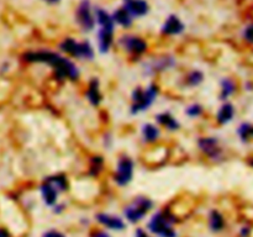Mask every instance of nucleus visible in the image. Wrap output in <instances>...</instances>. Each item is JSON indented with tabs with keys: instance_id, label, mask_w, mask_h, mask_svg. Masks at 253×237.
I'll return each instance as SVG.
<instances>
[{
	"instance_id": "14",
	"label": "nucleus",
	"mask_w": 253,
	"mask_h": 237,
	"mask_svg": "<svg viewBox=\"0 0 253 237\" xmlns=\"http://www.w3.org/2000/svg\"><path fill=\"white\" fill-rule=\"evenodd\" d=\"M108 170V160L104 153L94 152L86 157L85 163V178L90 180H99L105 175Z\"/></svg>"
},
{
	"instance_id": "11",
	"label": "nucleus",
	"mask_w": 253,
	"mask_h": 237,
	"mask_svg": "<svg viewBox=\"0 0 253 237\" xmlns=\"http://www.w3.org/2000/svg\"><path fill=\"white\" fill-rule=\"evenodd\" d=\"M83 98L90 108H101L105 100V94H104L101 79L98 76H90L86 79L83 88Z\"/></svg>"
},
{
	"instance_id": "33",
	"label": "nucleus",
	"mask_w": 253,
	"mask_h": 237,
	"mask_svg": "<svg viewBox=\"0 0 253 237\" xmlns=\"http://www.w3.org/2000/svg\"><path fill=\"white\" fill-rule=\"evenodd\" d=\"M41 237H67V236H66V234H63V232L59 231V230L49 229V230H47V231H44L43 234H42Z\"/></svg>"
},
{
	"instance_id": "28",
	"label": "nucleus",
	"mask_w": 253,
	"mask_h": 237,
	"mask_svg": "<svg viewBox=\"0 0 253 237\" xmlns=\"http://www.w3.org/2000/svg\"><path fill=\"white\" fill-rule=\"evenodd\" d=\"M252 127L253 123L250 121H241L235 128V135L242 145H249L252 142Z\"/></svg>"
},
{
	"instance_id": "26",
	"label": "nucleus",
	"mask_w": 253,
	"mask_h": 237,
	"mask_svg": "<svg viewBox=\"0 0 253 237\" xmlns=\"http://www.w3.org/2000/svg\"><path fill=\"white\" fill-rule=\"evenodd\" d=\"M205 114H207V108H205L204 104L198 100L189 101L183 108V115L190 121L202 120Z\"/></svg>"
},
{
	"instance_id": "17",
	"label": "nucleus",
	"mask_w": 253,
	"mask_h": 237,
	"mask_svg": "<svg viewBox=\"0 0 253 237\" xmlns=\"http://www.w3.org/2000/svg\"><path fill=\"white\" fill-rule=\"evenodd\" d=\"M236 116L237 109L234 101H221L216 110L214 111L212 120H214L215 125L219 126V127H226L234 122Z\"/></svg>"
},
{
	"instance_id": "29",
	"label": "nucleus",
	"mask_w": 253,
	"mask_h": 237,
	"mask_svg": "<svg viewBox=\"0 0 253 237\" xmlns=\"http://www.w3.org/2000/svg\"><path fill=\"white\" fill-rule=\"evenodd\" d=\"M99 143H100V147L103 148L104 151H106V152L113 151L116 145L115 133L111 130H109V128L104 130L103 132L100 133V136H99Z\"/></svg>"
},
{
	"instance_id": "4",
	"label": "nucleus",
	"mask_w": 253,
	"mask_h": 237,
	"mask_svg": "<svg viewBox=\"0 0 253 237\" xmlns=\"http://www.w3.org/2000/svg\"><path fill=\"white\" fill-rule=\"evenodd\" d=\"M140 71L148 80H156L157 78L173 73L179 67V58L173 52H162L155 56L146 57L140 62Z\"/></svg>"
},
{
	"instance_id": "22",
	"label": "nucleus",
	"mask_w": 253,
	"mask_h": 237,
	"mask_svg": "<svg viewBox=\"0 0 253 237\" xmlns=\"http://www.w3.org/2000/svg\"><path fill=\"white\" fill-rule=\"evenodd\" d=\"M37 192H39L40 198H41V201L43 202L44 206L49 207L51 209L52 206L57 204L59 200L62 199V194L47 180H44L42 178V180L40 182L39 187H37Z\"/></svg>"
},
{
	"instance_id": "31",
	"label": "nucleus",
	"mask_w": 253,
	"mask_h": 237,
	"mask_svg": "<svg viewBox=\"0 0 253 237\" xmlns=\"http://www.w3.org/2000/svg\"><path fill=\"white\" fill-rule=\"evenodd\" d=\"M89 237H114L113 234L103 227H94L89 231Z\"/></svg>"
},
{
	"instance_id": "7",
	"label": "nucleus",
	"mask_w": 253,
	"mask_h": 237,
	"mask_svg": "<svg viewBox=\"0 0 253 237\" xmlns=\"http://www.w3.org/2000/svg\"><path fill=\"white\" fill-rule=\"evenodd\" d=\"M195 148L198 153L212 165H221L227 160V147L219 135H199L195 138Z\"/></svg>"
},
{
	"instance_id": "2",
	"label": "nucleus",
	"mask_w": 253,
	"mask_h": 237,
	"mask_svg": "<svg viewBox=\"0 0 253 237\" xmlns=\"http://www.w3.org/2000/svg\"><path fill=\"white\" fill-rule=\"evenodd\" d=\"M162 85L158 80H148L146 84H137L128 94L127 113L131 118H137L148 113L160 100Z\"/></svg>"
},
{
	"instance_id": "24",
	"label": "nucleus",
	"mask_w": 253,
	"mask_h": 237,
	"mask_svg": "<svg viewBox=\"0 0 253 237\" xmlns=\"http://www.w3.org/2000/svg\"><path fill=\"white\" fill-rule=\"evenodd\" d=\"M43 179L47 180L48 183H51V184L61 193L62 197L68 194V193L72 192V189H73V183H72L71 177H69L66 172H62V170L49 173V174L44 175Z\"/></svg>"
},
{
	"instance_id": "9",
	"label": "nucleus",
	"mask_w": 253,
	"mask_h": 237,
	"mask_svg": "<svg viewBox=\"0 0 253 237\" xmlns=\"http://www.w3.org/2000/svg\"><path fill=\"white\" fill-rule=\"evenodd\" d=\"M156 210V201L147 194H136L125 202L121 210V215L130 225H138L145 221Z\"/></svg>"
},
{
	"instance_id": "12",
	"label": "nucleus",
	"mask_w": 253,
	"mask_h": 237,
	"mask_svg": "<svg viewBox=\"0 0 253 237\" xmlns=\"http://www.w3.org/2000/svg\"><path fill=\"white\" fill-rule=\"evenodd\" d=\"M165 131L153 120L143 121L138 127V141L145 148L153 147L162 143Z\"/></svg>"
},
{
	"instance_id": "3",
	"label": "nucleus",
	"mask_w": 253,
	"mask_h": 237,
	"mask_svg": "<svg viewBox=\"0 0 253 237\" xmlns=\"http://www.w3.org/2000/svg\"><path fill=\"white\" fill-rule=\"evenodd\" d=\"M179 215L172 206L158 207L148 216L146 229L155 237H178L177 225L179 224Z\"/></svg>"
},
{
	"instance_id": "19",
	"label": "nucleus",
	"mask_w": 253,
	"mask_h": 237,
	"mask_svg": "<svg viewBox=\"0 0 253 237\" xmlns=\"http://www.w3.org/2000/svg\"><path fill=\"white\" fill-rule=\"evenodd\" d=\"M185 29L187 26H185L184 21L178 15L170 14L166 17L163 24L161 25L160 34L167 39H173V37L182 36L185 32Z\"/></svg>"
},
{
	"instance_id": "21",
	"label": "nucleus",
	"mask_w": 253,
	"mask_h": 237,
	"mask_svg": "<svg viewBox=\"0 0 253 237\" xmlns=\"http://www.w3.org/2000/svg\"><path fill=\"white\" fill-rule=\"evenodd\" d=\"M170 156V150L165 146L163 143H160L153 147L146 148L142 155V159L146 164L148 165H162L163 163L167 162Z\"/></svg>"
},
{
	"instance_id": "40",
	"label": "nucleus",
	"mask_w": 253,
	"mask_h": 237,
	"mask_svg": "<svg viewBox=\"0 0 253 237\" xmlns=\"http://www.w3.org/2000/svg\"><path fill=\"white\" fill-rule=\"evenodd\" d=\"M252 141H253V127H252Z\"/></svg>"
},
{
	"instance_id": "30",
	"label": "nucleus",
	"mask_w": 253,
	"mask_h": 237,
	"mask_svg": "<svg viewBox=\"0 0 253 237\" xmlns=\"http://www.w3.org/2000/svg\"><path fill=\"white\" fill-rule=\"evenodd\" d=\"M241 39L245 43L252 46L253 44V22H251V24H247L246 26L242 29Z\"/></svg>"
},
{
	"instance_id": "20",
	"label": "nucleus",
	"mask_w": 253,
	"mask_h": 237,
	"mask_svg": "<svg viewBox=\"0 0 253 237\" xmlns=\"http://www.w3.org/2000/svg\"><path fill=\"white\" fill-rule=\"evenodd\" d=\"M240 90L237 79L232 76H222L217 83V99L219 101H230Z\"/></svg>"
},
{
	"instance_id": "5",
	"label": "nucleus",
	"mask_w": 253,
	"mask_h": 237,
	"mask_svg": "<svg viewBox=\"0 0 253 237\" xmlns=\"http://www.w3.org/2000/svg\"><path fill=\"white\" fill-rule=\"evenodd\" d=\"M57 49L78 63H91L98 56L95 43L88 39L78 40L73 36L62 37L57 43Z\"/></svg>"
},
{
	"instance_id": "1",
	"label": "nucleus",
	"mask_w": 253,
	"mask_h": 237,
	"mask_svg": "<svg viewBox=\"0 0 253 237\" xmlns=\"http://www.w3.org/2000/svg\"><path fill=\"white\" fill-rule=\"evenodd\" d=\"M21 59L26 64H40L49 68L52 78L57 84H78L83 77V71L78 62L64 56L57 48L43 47L29 49L21 54Z\"/></svg>"
},
{
	"instance_id": "18",
	"label": "nucleus",
	"mask_w": 253,
	"mask_h": 237,
	"mask_svg": "<svg viewBox=\"0 0 253 237\" xmlns=\"http://www.w3.org/2000/svg\"><path fill=\"white\" fill-rule=\"evenodd\" d=\"M116 30L98 29L95 31V47L101 56H106L116 47Z\"/></svg>"
},
{
	"instance_id": "16",
	"label": "nucleus",
	"mask_w": 253,
	"mask_h": 237,
	"mask_svg": "<svg viewBox=\"0 0 253 237\" xmlns=\"http://www.w3.org/2000/svg\"><path fill=\"white\" fill-rule=\"evenodd\" d=\"M153 121L165 131L166 133H169V135H175V133H179L183 128V123L180 121V118L175 115L173 111L168 110H161L157 111L153 116Z\"/></svg>"
},
{
	"instance_id": "37",
	"label": "nucleus",
	"mask_w": 253,
	"mask_h": 237,
	"mask_svg": "<svg viewBox=\"0 0 253 237\" xmlns=\"http://www.w3.org/2000/svg\"><path fill=\"white\" fill-rule=\"evenodd\" d=\"M42 1H44L48 5H58L62 0H42Z\"/></svg>"
},
{
	"instance_id": "6",
	"label": "nucleus",
	"mask_w": 253,
	"mask_h": 237,
	"mask_svg": "<svg viewBox=\"0 0 253 237\" xmlns=\"http://www.w3.org/2000/svg\"><path fill=\"white\" fill-rule=\"evenodd\" d=\"M116 48L131 63H140L150 53L151 43L142 35L125 31L116 37Z\"/></svg>"
},
{
	"instance_id": "8",
	"label": "nucleus",
	"mask_w": 253,
	"mask_h": 237,
	"mask_svg": "<svg viewBox=\"0 0 253 237\" xmlns=\"http://www.w3.org/2000/svg\"><path fill=\"white\" fill-rule=\"evenodd\" d=\"M137 163L128 152H120L114 160L110 172V182L116 189H126L135 180Z\"/></svg>"
},
{
	"instance_id": "36",
	"label": "nucleus",
	"mask_w": 253,
	"mask_h": 237,
	"mask_svg": "<svg viewBox=\"0 0 253 237\" xmlns=\"http://www.w3.org/2000/svg\"><path fill=\"white\" fill-rule=\"evenodd\" d=\"M244 89H245V90H246V91H252V90H253V81H251V80L245 81Z\"/></svg>"
},
{
	"instance_id": "25",
	"label": "nucleus",
	"mask_w": 253,
	"mask_h": 237,
	"mask_svg": "<svg viewBox=\"0 0 253 237\" xmlns=\"http://www.w3.org/2000/svg\"><path fill=\"white\" fill-rule=\"evenodd\" d=\"M121 6L127 10L135 20L145 17L151 9L147 0H123Z\"/></svg>"
},
{
	"instance_id": "38",
	"label": "nucleus",
	"mask_w": 253,
	"mask_h": 237,
	"mask_svg": "<svg viewBox=\"0 0 253 237\" xmlns=\"http://www.w3.org/2000/svg\"><path fill=\"white\" fill-rule=\"evenodd\" d=\"M246 164L249 165L250 168H252V169H253V155L250 156V157L247 158V159H246Z\"/></svg>"
},
{
	"instance_id": "15",
	"label": "nucleus",
	"mask_w": 253,
	"mask_h": 237,
	"mask_svg": "<svg viewBox=\"0 0 253 237\" xmlns=\"http://www.w3.org/2000/svg\"><path fill=\"white\" fill-rule=\"evenodd\" d=\"M205 80H207V74H205L204 69L199 68V67H190L183 72L178 83H179L180 88L184 90L193 91L202 88Z\"/></svg>"
},
{
	"instance_id": "32",
	"label": "nucleus",
	"mask_w": 253,
	"mask_h": 237,
	"mask_svg": "<svg viewBox=\"0 0 253 237\" xmlns=\"http://www.w3.org/2000/svg\"><path fill=\"white\" fill-rule=\"evenodd\" d=\"M67 209H68V202H67L66 200H62V199L59 200L54 206L51 207L52 212H53L54 215H57V216H58V215L64 214V212L67 211Z\"/></svg>"
},
{
	"instance_id": "10",
	"label": "nucleus",
	"mask_w": 253,
	"mask_h": 237,
	"mask_svg": "<svg viewBox=\"0 0 253 237\" xmlns=\"http://www.w3.org/2000/svg\"><path fill=\"white\" fill-rule=\"evenodd\" d=\"M74 21L83 34H90L96 29L95 7L90 0H81L76 6Z\"/></svg>"
},
{
	"instance_id": "34",
	"label": "nucleus",
	"mask_w": 253,
	"mask_h": 237,
	"mask_svg": "<svg viewBox=\"0 0 253 237\" xmlns=\"http://www.w3.org/2000/svg\"><path fill=\"white\" fill-rule=\"evenodd\" d=\"M133 237H155L147 229H143V227H137L133 232Z\"/></svg>"
},
{
	"instance_id": "35",
	"label": "nucleus",
	"mask_w": 253,
	"mask_h": 237,
	"mask_svg": "<svg viewBox=\"0 0 253 237\" xmlns=\"http://www.w3.org/2000/svg\"><path fill=\"white\" fill-rule=\"evenodd\" d=\"M252 234V227L250 225H242L239 230V237H250Z\"/></svg>"
},
{
	"instance_id": "23",
	"label": "nucleus",
	"mask_w": 253,
	"mask_h": 237,
	"mask_svg": "<svg viewBox=\"0 0 253 237\" xmlns=\"http://www.w3.org/2000/svg\"><path fill=\"white\" fill-rule=\"evenodd\" d=\"M208 229L212 234H221L227 227V220L224 211L219 207H210L207 212Z\"/></svg>"
},
{
	"instance_id": "39",
	"label": "nucleus",
	"mask_w": 253,
	"mask_h": 237,
	"mask_svg": "<svg viewBox=\"0 0 253 237\" xmlns=\"http://www.w3.org/2000/svg\"><path fill=\"white\" fill-rule=\"evenodd\" d=\"M0 237H9V234L5 230H0Z\"/></svg>"
},
{
	"instance_id": "13",
	"label": "nucleus",
	"mask_w": 253,
	"mask_h": 237,
	"mask_svg": "<svg viewBox=\"0 0 253 237\" xmlns=\"http://www.w3.org/2000/svg\"><path fill=\"white\" fill-rule=\"evenodd\" d=\"M94 221L98 224L99 227H103L110 232H124L127 229V222L123 215L105 211V210L96 211L94 214Z\"/></svg>"
},
{
	"instance_id": "27",
	"label": "nucleus",
	"mask_w": 253,
	"mask_h": 237,
	"mask_svg": "<svg viewBox=\"0 0 253 237\" xmlns=\"http://www.w3.org/2000/svg\"><path fill=\"white\" fill-rule=\"evenodd\" d=\"M111 15H113V19L116 27H120V29L125 30V31H128V30L133 26L135 19H133L130 15V12L126 9H124L123 6L114 10V11L111 12Z\"/></svg>"
}]
</instances>
